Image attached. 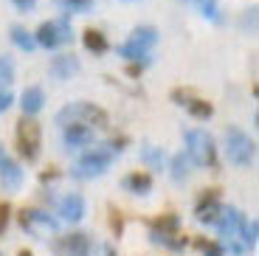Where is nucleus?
I'll list each match as a JSON object with an SVG mask.
<instances>
[{
	"mask_svg": "<svg viewBox=\"0 0 259 256\" xmlns=\"http://www.w3.org/2000/svg\"><path fill=\"white\" fill-rule=\"evenodd\" d=\"M57 127H68V124H84L93 130H107L110 127V115L93 102H71L65 104L57 115H54Z\"/></svg>",
	"mask_w": 259,
	"mask_h": 256,
	"instance_id": "1",
	"label": "nucleus"
},
{
	"mask_svg": "<svg viewBox=\"0 0 259 256\" xmlns=\"http://www.w3.org/2000/svg\"><path fill=\"white\" fill-rule=\"evenodd\" d=\"M186 141V155L192 160V166L200 169H217V141L206 130H186L183 133Z\"/></svg>",
	"mask_w": 259,
	"mask_h": 256,
	"instance_id": "2",
	"label": "nucleus"
},
{
	"mask_svg": "<svg viewBox=\"0 0 259 256\" xmlns=\"http://www.w3.org/2000/svg\"><path fill=\"white\" fill-rule=\"evenodd\" d=\"M158 42V28L155 26H136L130 34L127 42H121L116 48V54L127 62H147L149 65V54Z\"/></svg>",
	"mask_w": 259,
	"mask_h": 256,
	"instance_id": "3",
	"label": "nucleus"
},
{
	"mask_svg": "<svg viewBox=\"0 0 259 256\" xmlns=\"http://www.w3.org/2000/svg\"><path fill=\"white\" fill-rule=\"evenodd\" d=\"M226 158L237 169H251L253 160H256V141H253L245 130L231 124L226 130Z\"/></svg>",
	"mask_w": 259,
	"mask_h": 256,
	"instance_id": "4",
	"label": "nucleus"
},
{
	"mask_svg": "<svg viewBox=\"0 0 259 256\" xmlns=\"http://www.w3.org/2000/svg\"><path fill=\"white\" fill-rule=\"evenodd\" d=\"M113 158H116V152H113L107 144H104V147H91L88 152L82 155V158L76 160V166L71 169V178H76V180L102 178V175L110 169Z\"/></svg>",
	"mask_w": 259,
	"mask_h": 256,
	"instance_id": "5",
	"label": "nucleus"
},
{
	"mask_svg": "<svg viewBox=\"0 0 259 256\" xmlns=\"http://www.w3.org/2000/svg\"><path fill=\"white\" fill-rule=\"evenodd\" d=\"M14 144H17V155L26 163H34L39 158V147H42V130H39L34 115H23L14 130Z\"/></svg>",
	"mask_w": 259,
	"mask_h": 256,
	"instance_id": "6",
	"label": "nucleus"
},
{
	"mask_svg": "<svg viewBox=\"0 0 259 256\" xmlns=\"http://www.w3.org/2000/svg\"><path fill=\"white\" fill-rule=\"evenodd\" d=\"M34 39H37V45H42V48H48V51H54V48H62V45L73 42V28H71V20H68V14L39 23V28L34 31Z\"/></svg>",
	"mask_w": 259,
	"mask_h": 256,
	"instance_id": "7",
	"label": "nucleus"
},
{
	"mask_svg": "<svg viewBox=\"0 0 259 256\" xmlns=\"http://www.w3.org/2000/svg\"><path fill=\"white\" fill-rule=\"evenodd\" d=\"M17 223H20V228L26 231V234H31L34 239H48L59 231V220L51 217L48 211H42V208H23V211L17 214Z\"/></svg>",
	"mask_w": 259,
	"mask_h": 256,
	"instance_id": "8",
	"label": "nucleus"
},
{
	"mask_svg": "<svg viewBox=\"0 0 259 256\" xmlns=\"http://www.w3.org/2000/svg\"><path fill=\"white\" fill-rule=\"evenodd\" d=\"M51 250L57 256H91L93 239H91V234H84V231H71V234H62V237L54 239Z\"/></svg>",
	"mask_w": 259,
	"mask_h": 256,
	"instance_id": "9",
	"label": "nucleus"
},
{
	"mask_svg": "<svg viewBox=\"0 0 259 256\" xmlns=\"http://www.w3.org/2000/svg\"><path fill=\"white\" fill-rule=\"evenodd\" d=\"M245 223V214L234 205H223L220 217H217V231H220V239H240V228Z\"/></svg>",
	"mask_w": 259,
	"mask_h": 256,
	"instance_id": "10",
	"label": "nucleus"
},
{
	"mask_svg": "<svg viewBox=\"0 0 259 256\" xmlns=\"http://www.w3.org/2000/svg\"><path fill=\"white\" fill-rule=\"evenodd\" d=\"M57 214L65 220V223H71V225L82 223V220H84V214H88V205H84V197H82L79 192L65 194V197L57 203Z\"/></svg>",
	"mask_w": 259,
	"mask_h": 256,
	"instance_id": "11",
	"label": "nucleus"
},
{
	"mask_svg": "<svg viewBox=\"0 0 259 256\" xmlns=\"http://www.w3.org/2000/svg\"><path fill=\"white\" fill-rule=\"evenodd\" d=\"M79 71H82V62H79V57H73V54H57V57L48 62V73H51L57 82H68V79H73Z\"/></svg>",
	"mask_w": 259,
	"mask_h": 256,
	"instance_id": "12",
	"label": "nucleus"
},
{
	"mask_svg": "<svg viewBox=\"0 0 259 256\" xmlns=\"http://www.w3.org/2000/svg\"><path fill=\"white\" fill-rule=\"evenodd\" d=\"M23 180H26L23 166H20L14 158L3 155V158H0V186H3L6 192H17L20 186H23Z\"/></svg>",
	"mask_w": 259,
	"mask_h": 256,
	"instance_id": "13",
	"label": "nucleus"
},
{
	"mask_svg": "<svg viewBox=\"0 0 259 256\" xmlns=\"http://www.w3.org/2000/svg\"><path fill=\"white\" fill-rule=\"evenodd\" d=\"M62 141L68 149H84L91 147L96 141V135H93V127H84V124H68L62 127Z\"/></svg>",
	"mask_w": 259,
	"mask_h": 256,
	"instance_id": "14",
	"label": "nucleus"
},
{
	"mask_svg": "<svg viewBox=\"0 0 259 256\" xmlns=\"http://www.w3.org/2000/svg\"><path fill=\"white\" fill-rule=\"evenodd\" d=\"M42 107H46V90L39 88V84H31V88L23 90V96H20L23 115H37Z\"/></svg>",
	"mask_w": 259,
	"mask_h": 256,
	"instance_id": "15",
	"label": "nucleus"
},
{
	"mask_svg": "<svg viewBox=\"0 0 259 256\" xmlns=\"http://www.w3.org/2000/svg\"><path fill=\"white\" fill-rule=\"evenodd\" d=\"M121 189L130 194H138V197H147L152 192V175L149 172H130L121 180Z\"/></svg>",
	"mask_w": 259,
	"mask_h": 256,
	"instance_id": "16",
	"label": "nucleus"
},
{
	"mask_svg": "<svg viewBox=\"0 0 259 256\" xmlns=\"http://www.w3.org/2000/svg\"><path fill=\"white\" fill-rule=\"evenodd\" d=\"M149 242L152 245H161V248H169V250H183L189 245V239L183 237L181 231L175 234H161V231H149Z\"/></svg>",
	"mask_w": 259,
	"mask_h": 256,
	"instance_id": "17",
	"label": "nucleus"
},
{
	"mask_svg": "<svg viewBox=\"0 0 259 256\" xmlns=\"http://www.w3.org/2000/svg\"><path fill=\"white\" fill-rule=\"evenodd\" d=\"M82 45H84V51H91V54H107L110 51V42H107V37H104L99 28H84Z\"/></svg>",
	"mask_w": 259,
	"mask_h": 256,
	"instance_id": "18",
	"label": "nucleus"
},
{
	"mask_svg": "<svg viewBox=\"0 0 259 256\" xmlns=\"http://www.w3.org/2000/svg\"><path fill=\"white\" fill-rule=\"evenodd\" d=\"M223 211V200H208V203H197L194 205V220L203 225H214L217 217Z\"/></svg>",
	"mask_w": 259,
	"mask_h": 256,
	"instance_id": "19",
	"label": "nucleus"
},
{
	"mask_svg": "<svg viewBox=\"0 0 259 256\" xmlns=\"http://www.w3.org/2000/svg\"><path fill=\"white\" fill-rule=\"evenodd\" d=\"M169 175H172V180H175V183H183V180L192 175V160H189L186 152L172 155V160H169Z\"/></svg>",
	"mask_w": 259,
	"mask_h": 256,
	"instance_id": "20",
	"label": "nucleus"
},
{
	"mask_svg": "<svg viewBox=\"0 0 259 256\" xmlns=\"http://www.w3.org/2000/svg\"><path fill=\"white\" fill-rule=\"evenodd\" d=\"M141 160L147 163L149 169L161 172V169L166 166V152H163L161 147H155V144H144L141 147Z\"/></svg>",
	"mask_w": 259,
	"mask_h": 256,
	"instance_id": "21",
	"label": "nucleus"
},
{
	"mask_svg": "<svg viewBox=\"0 0 259 256\" xmlns=\"http://www.w3.org/2000/svg\"><path fill=\"white\" fill-rule=\"evenodd\" d=\"M189 6H194L200 12V17H206L208 23H223V9L220 0H192Z\"/></svg>",
	"mask_w": 259,
	"mask_h": 256,
	"instance_id": "22",
	"label": "nucleus"
},
{
	"mask_svg": "<svg viewBox=\"0 0 259 256\" xmlns=\"http://www.w3.org/2000/svg\"><path fill=\"white\" fill-rule=\"evenodd\" d=\"M9 37H12V42L17 45L20 51H26V54L37 51V39H34V34L26 31L23 26H12L9 28Z\"/></svg>",
	"mask_w": 259,
	"mask_h": 256,
	"instance_id": "23",
	"label": "nucleus"
},
{
	"mask_svg": "<svg viewBox=\"0 0 259 256\" xmlns=\"http://www.w3.org/2000/svg\"><path fill=\"white\" fill-rule=\"evenodd\" d=\"M149 231H161V234H175V231H181V217H178L175 211H166V214H161V217L149 220Z\"/></svg>",
	"mask_w": 259,
	"mask_h": 256,
	"instance_id": "24",
	"label": "nucleus"
},
{
	"mask_svg": "<svg viewBox=\"0 0 259 256\" xmlns=\"http://www.w3.org/2000/svg\"><path fill=\"white\" fill-rule=\"evenodd\" d=\"M186 110H189V115H192V118H197V121H206V118H211V115H214V104L206 102V99H200V96L189 99Z\"/></svg>",
	"mask_w": 259,
	"mask_h": 256,
	"instance_id": "25",
	"label": "nucleus"
},
{
	"mask_svg": "<svg viewBox=\"0 0 259 256\" xmlns=\"http://www.w3.org/2000/svg\"><path fill=\"white\" fill-rule=\"evenodd\" d=\"M194 248L200 250L203 256H226V250H223L220 242H211V239H206V237H197V239H194Z\"/></svg>",
	"mask_w": 259,
	"mask_h": 256,
	"instance_id": "26",
	"label": "nucleus"
},
{
	"mask_svg": "<svg viewBox=\"0 0 259 256\" xmlns=\"http://www.w3.org/2000/svg\"><path fill=\"white\" fill-rule=\"evenodd\" d=\"M14 82V62L9 57H0V90H6Z\"/></svg>",
	"mask_w": 259,
	"mask_h": 256,
	"instance_id": "27",
	"label": "nucleus"
},
{
	"mask_svg": "<svg viewBox=\"0 0 259 256\" xmlns=\"http://www.w3.org/2000/svg\"><path fill=\"white\" fill-rule=\"evenodd\" d=\"M59 6H62L65 14H73V12L84 14V12H91L93 0H59Z\"/></svg>",
	"mask_w": 259,
	"mask_h": 256,
	"instance_id": "28",
	"label": "nucleus"
},
{
	"mask_svg": "<svg viewBox=\"0 0 259 256\" xmlns=\"http://www.w3.org/2000/svg\"><path fill=\"white\" fill-rule=\"evenodd\" d=\"M110 231H113V237H121L124 234V214L118 211L116 205H110Z\"/></svg>",
	"mask_w": 259,
	"mask_h": 256,
	"instance_id": "29",
	"label": "nucleus"
},
{
	"mask_svg": "<svg viewBox=\"0 0 259 256\" xmlns=\"http://www.w3.org/2000/svg\"><path fill=\"white\" fill-rule=\"evenodd\" d=\"M194 96H197V93L189 90V88H175L172 93H169V99H172L175 104H181V107H186V102H189V99H194Z\"/></svg>",
	"mask_w": 259,
	"mask_h": 256,
	"instance_id": "30",
	"label": "nucleus"
},
{
	"mask_svg": "<svg viewBox=\"0 0 259 256\" xmlns=\"http://www.w3.org/2000/svg\"><path fill=\"white\" fill-rule=\"evenodd\" d=\"M9 223H12V205L0 203V237H3V231L9 228Z\"/></svg>",
	"mask_w": 259,
	"mask_h": 256,
	"instance_id": "31",
	"label": "nucleus"
},
{
	"mask_svg": "<svg viewBox=\"0 0 259 256\" xmlns=\"http://www.w3.org/2000/svg\"><path fill=\"white\" fill-rule=\"evenodd\" d=\"M127 144H130L127 135H116V138H110V141H107V147L118 155V152H124V149H127Z\"/></svg>",
	"mask_w": 259,
	"mask_h": 256,
	"instance_id": "32",
	"label": "nucleus"
},
{
	"mask_svg": "<svg viewBox=\"0 0 259 256\" xmlns=\"http://www.w3.org/2000/svg\"><path fill=\"white\" fill-rule=\"evenodd\" d=\"M208 200H220V189H203L200 194H197V203H208Z\"/></svg>",
	"mask_w": 259,
	"mask_h": 256,
	"instance_id": "33",
	"label": "nucleus"
},
{
	"mask_svg": "<svg viewBox=\"0 0 259 256\" xmlns=\"http://www.w3.org/2000/svg\"><path fill=\"white\" fill-rule=\"evenodd\" d=\"M59 178H62V172H59L57 166H51L48 172H42V175H39V183L46 186V183H54V180H59Z\"/></svg>",
	"mask_w": 259,
	"mask_h": 256,
	"instance_id": "34",
	"label": "nucleus"
},
{
	"mask_svg": "<svg viewBox=\"0 0 259 256\" xmlns=\"http://www.w3.org/2000/svg\"><path fill=\"white\" fill-rule=\"evenodd\" d=\"M144 68H147V62H130L127 65V76L130 79H138L144 73Z\"/></svg>",
	"mask_w": 259,
	"mask_h": 256,
	"instance_id": "35",
	"label": "nucleus"
},
{
	"mask_svg": "<svg viewBox=\"0 0 259 256\" xmlns=\"http://www.w3.org/2000/svg\"><path fill=\"white\" fill-rule=\"evenodd\" d=\"M12 104H14V96L9 93V90H0V113H6Z\"/></svg>",
	"mask_w": 259,
	"mask_h": 256,
	"instance_id": "36",
	"label": "nucleus"
},
{
	"mask_svg": "<svg viewBox=\"0 0 259 256\" xmlns=\"http://www.w3.org/2000/svg\"><path fill=\"white\" fill-rule=\"evenodd\" d=\"M12 3L17 12H34V6H37V0H12Z\"/></svg>",
	"mask_w": 259,
	"mask_h": 256,
	"instance_id": "37",
	"label": "nucleus"
},
{
	"mask_svg": "<svg viewBox=\"0 0 259 256\" xmlns=\"http://www.w3.org/2000/svg\"><path fill=\"white\" fill-rule=\"evenodd\" d=\"M102 250H104V256H118V253H116V248H113V245H104Z\"/></svg>",
	"mask_w": 259,
	"mask_h": 256,
	"instance_id": "38",
	"label": "nucleus"
},
{
	"mask_svg": "<svg viewBox=\"0 0 259 256\" xmlns=\"http://www.w3.org/2000/svg\"><path fill=\"white\" fill-rule=\"evenodd\" d=\"M17 256H34V253H31L28 248H23V250H17Z\"/></svg>",
	"mask_w": 259,
	"mask_h": 256,
	"instance_id": "39",
	"label": "nucleus"
},
{
	"mask_svg": "<svg viewBox=\"0 0 259 256\" xmlns=\"http://www.w3.org/2000/svg\"><path fill=\"white\" fill-rule=\"evenodd\" d=\"M121 3H138V0H121Z\"/></svg>",
	"mask_w": 259,
	"mask_h": 256,
	"instance_id": "40",
	"label": "nucleus"
},
{
	"mask_svg": "<svg viewBox=\"0 0 259 256\" xmlns=\"http://www.w3.org/2000/svg\"><path fill=\"white\" fill-rule=\"evenodd\" d=\"M3 155H6V152H3V147H0V158H3Z\"/></svg>",
	"mask_w": 259,
	"mask_h": 256,
	"instance_id": "41",
	"label": "nucleus"
},
{
	"mask_svg": "<svg viewBox=\"0 0 259 256\" xmlns=\"http://www.w3.org/2000/svg\"><path fill=\"white\" fill-rule=\"evenodd\" d=\"M181 3H192V0H181Z\"/></svg>",
	"mask_w": 259,
	"mask_h": 256,
	"instance_id": "42",
	"label": "nucleus"
},
{
	"mask_svg": "<svg viewBox=\"0 0 259 256\" xmlns=\"http://www.w3.org/2000/svg\"><path fill=\"white\" fill-rule=\"evenodd\" d=\"M0 256H3V253H0Z\"/></svg>",
	"mask_w": 259,
	"mask_h": 256,
	"instance_id": "43",
	"label": "nucleus"
}]
</instances>
